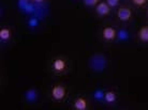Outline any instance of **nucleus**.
I'll list each match as a JSON object with an SVG mask.
<instances>
[{
    "instance_id": "aec40b11",
    "label": "nucleus",
    "mask_w": 148,
    "mask_h": 110,
    "mask_svg": "<svg viewBox=\"0 0 148 110\" xmlns=\"http://www.w3.org/2000/svg\"><path fill=\"white\" fill-rule=\"evenodd\" d=\"M31 1H32V2H34V3H43V2H45V1H46V0H31Z\"/></svg>"
},
{
    "instance_id": "f8f14e48",
    "label": "nucleus",
    "mask_w": 148,
    "mask_h": 110,
    "mask_svg": "<svg viewBox=\"0 0 148 110\" xmlns=\"http://www.w3.org/2000/svg\"><path fill=\"white\" fill-rule=\"evenodd\" d=\"M130 37V32L129 30L126 29V28H120V29L117 30V40L118 42H127Z\"/></svg>"
},
{
    "instance_id": "2eb2a0df",
    "label": "nucleus",
    "mask_w": 148,
    "mask_h": 110,
    "mask_svg": "<svg viewBox=\"0 0 148 110\" xmlns=\"http://www.w3.org/2000/svg\"><path fill=\"white\" fill-rule=\"evenodd\" d=\"M36 11V5H34V2L32 1H30L29 3L27 4L26 7L24 9V13H26V14H32L34 12Z\"/></svg>"
},
{
    "instance_id": "423d86ee",
    "label": "nucleus",
    "mask_w": 148,
    "mask_h": 110,
    "mask_svg": "<svg viewBox=\"0 0 148 110\" xmlns=\"http://www.w3.org/2000/svg\"><path fill=\"white\" fill-rule=\"evenodd\" d=\"M95 12H96V14L98 15L99 17L103 18V17H108V15L111 14L112 9H111V7L106 3V1H100V2L95 7Z\"/></svg>"
},
{
    "instance_id": "20e7f679",
    "label": "nucleus",
    "mask_w": 148,
    "mask_h": 110,
    "mask_svg": "<svg viewBox=\"0 0 148 110\" xmlns=\"http://www.w3.org/2000/svg\"><path fill=\"white\" fill-rule=\"evenodd\" d=\"M89 65L93 71L102 72L106 67V58L103 55H95L90 59Z\"/></svg>"
},
{
    "instance_id": "f3484780",
    "label": "nucleus",
    "mask_w": 148,
    "mask_h": 110,
    "mask_svg": "<svg viewBox=\"0 0 148 110\" xmlns=\"http://www.w3.org/2000/svg\"><path fill=\"white\" fill-rule=\"evenodd\" d=\"M131 2L137 7H143L148 3V0H131Z\"/></svg>"
},
{
    "instance_id": "ddd939ff",
    "label": "nucleus",
    "mask_w": 148,
    "mask_h": 110,
    "mask_svg": "<svg viewBox=\"0 0 148 110\" xmlns=\"http://www.w3.org/2000/svg\"><path fill=\"white\" fill-rule=\"evenodd\" d=\"M104 95H105V90L103 89H96L92 92V97L97 102H104Z\"/></svg>"
},
{
    "instance_id": "0eeeda50",
    "label": "nucleus",
    "mask_w": 148,
    "mask_h": 110,
    "mask_svg": "<svg viewBox=\"0 0 148 110\" xmlns=\"http://www.w3.org/2000/svg\"><path fill=\"white\" fill-rule=\"evenodd\" d=\"M72 108L74 110H88L89 109V100L84 95H79L75 97L72 104Z\"/></svg>"
},
{
    "instance_id": "4468645a",
    "label": "nucleus",
    "mask_w": 148,
    "mask_h": 110,
    "mask_svg": "<svg viewBox=\"0 0 148 110\" xmlns=\"http://www.w3.org/2000/svg\"><path fill=\"white\" fill-rule=\"evenodd\" d=\"M40 24V19L37 16H31L28 20H27V26L29 27L30 29H36Z\"/></svg>"
},
{
    "instance_id": "39448f33",
    "label": "nucleus",
    "mask_w": 148,
    "mask_h": 110,
    "mask_svg": "<svg viewBox=\"0 0 148 110\" xmlns=\"http://www.w3.org/2000/svg\"><path fill=\"white\" fill-rule=\"evenodd\" d=\"M101 37L104 42L112 43L117 40V29L112 26H105L101 30Z\"/></svg>"
},
{
    "instance_id": "9d476101",
    "label": "nucleus",
    "mask_w": 148,
    "mask_h": 110,
    "mask_svg": "<svg viewBox=\"0 0 148 110\" xmlns=\"http://www.w3.org/2000/svg\"><path fill=\"white\" fill-rule=\"evenodd\" d=\"M137 40L141 43L148 44V25L142 26L137 31Z\"/></svg>"
},
{
    "instance_id": "9b49d317",
    "label": "nucleus",
    "mask_w": 148,
    "mask_h": 110,
    "mask_svg": "<svg viewBox=\"0 0 148 110\" xmlns=\"http://www.w3.org/2000/svg\"><path fill=\"white\" fill-rule=\"evenodd\" d=\"M117 98H118V94H117L116 91H114V90H108V91H105L104 102L106 104H108V105L115 104L117 102Z\"/></svg>"
},
{
    "instance_id": "412c9836",
    "label": "nucleus",
    "mask_w": 148,
    "mask_h": 110,
    "mask_svg": "<svg viewBox=\"0 0 148 110\" xmlns=\"http://www.w3.org/2000/svg\"><path fill=\"white\" fill-rule=\"evenodd\" d=\"M146 16L148 17V7H147V9H146Z\"/></svg>"
},
{
    "instance_id": "dca6fc26",
    "label": "nucleus",
    "mask_w": 148,
    "mask_h": 110,
    "mask_svg": "<svg viewBox=\"0 0 148 110\" xmlns=\"http://www.w3.org/2000/svg\"><path fill=\"white\" fill-rule=\"evenodd\" d=\"M100 1L101 0H82L83 4H84L86 7H95Z\"/></svg>"
},
{
    "instance_id": "a211bd4d",
    "label": "nucleus",
    "mask_w": 148,
    "mask_h": 110,
    "mask_svg": "<svg viewBox=\"0 0 148 110\" xmlns=\"http://www.w3.org/2000/svg\"><path fill=\"white\" fill-rule=\"evenodd\" d=\"M30 2V0H17V7L21 11H24V9L26 7V5Z\"/></svg>"
},
{
    "instance_id": "f03ea898",
    "label": "nucleus",
    "mask_w": 148,
    "mask_h": 110,
    "mask_svg": "<svg viewBox=\"0 0 148 110\" xmlns=\"http://www.w3.org/2000/svg\"><path fill=\"white\" fill-rule=\"evenodd\" d=\"M51 71L55 75H63L69 71V61L66 57L58 56L52 60L51 62Z\"/></svg>"
},
{
    "instance_id": "1a4fd4ad",
    "label": "nucleus",
    "mask_w": 148,
    "mask_h": 110,
    "mask_svg": "<svg viewBox=\"0 0 148 110\" xmlns=\"http://www.w3.org/2000/svg\"><path fill=\"white\" fill-rule=\"evenodd\" d=\"M12 29L10 27H2L0 29V42L1 43H5L12 39Z\"/></svg>"
},
{
    "instance_id": "6e6552de",
    "label": "nucleus",
    "mask_w": 148,
    "mask_h": 110,
    "mask_svg": "<svg viewBox=\"0 0 148 110\" xmlns=\"http://www.w3.org/2000/svg\"><path fill=\"white\" fill-rule=\"evenodd\" d=\"M24 97H25V100H26L27 103L29 104H32V103H36L38 100V97H39V92L38 90L36 89H29V90H27L25 92V94H24Z\"/></svg>"
},
{
    "instance_id": "6ab92c4d",
    "label": "nucleus",
    "mask_w": 148,
    "mask_h": 110,
    "mask_svg": "<svg viewBox=\"0 0 148 110\" xmlns=\"http://www.w3.org/2000/svg\"><path fill=\"white\" fill-rule=\"evenodd\" d=\"M106 3L111 7V9H116V7H119L120 4V0H105Z\"/></svg>"
},
{
    "instance_id": "f257e3e1",
    "label": "nucleus",
    "mask_w": 148,
    "mask_h": 110,
    "mask_svg": "<svg viewBox=\"0 0 148 110\" xmlns=\"http://www.w3.org/2000/svg\"><path fill=\"white\" fill-rule=\"evenodd\" d=\"M68 94H69L68 88L63 84H55L51 88V91H49L51 99L55 103L64 102L66 98L68 97Z\"/></svg>"
},
{
    "instance_id": "7ed1b4c3",
    "label": "nucleus",
    "mask_w": 148,
    "mask_h": 110,
    "mask_svg": "<svg viewBox=\"0 0 148 110\" xmlns=\"http://www.w3.org/2000/svg\"><path fill=\"white\" fill-rule=\"evenodd\" d=\"M116 17L120 22H129L133 18V12L130 7L127 5H120L117 9L116 12Z\"/></svg>"
}]
</instances>
